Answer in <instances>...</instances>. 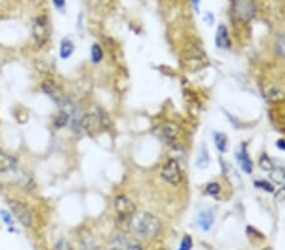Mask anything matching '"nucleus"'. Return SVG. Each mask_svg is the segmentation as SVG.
<instances>
[{
  "label": "nucleus",
  "instance_id": "29",
  "mask_svg": "<svg viewBox=\"0 0 285 250\" xmlns=\"http://www.w3.org/2000/svg\"><path fill=\"white\" fill-rule=\"evenodd\" d=\"M203 20L208 24V26H212L214 23V14L210 13V12H206L203 15Z\"/></svg>",
  "mask_w": 285,
  "mask_h": 250
},
{
  "label": "nucleus",
  "instance_id": "9",
  "mask_svg": "<svg viewBox=\"0 0 285 250\" xmlns=\"http://www.w3.org/2000/svg\"><path fill=\"white\" fill-rule=\"evenodd\" d=\"M42 91L45 92V94L48 96V98L52 99L53 101H55L56 104L59 105V106H61V105L63 104V101L66 100L65 95L63 94V91H61V88L57 86V85L55 84L53 81H45L42 84Z\"/></svg>",
  "mask_w": 285,
  "mask_h": 250
},
{
  "label": "nucleus",
  "instance_id": "23",
  "mask_svg": "<svg viewBox=\"0 0 285 250\" xmlns=\"http://www.w3.org/2000/svg\"><path fill=\"white\" fill-rule=\"evenodd\" d=\"M255 186L257 189H261L266 192H270V193L275 192V186H274V183H271V182L257 179V181H255Z\"/></svg>",
  "mask_w": 285,
  "mask_h": 250
},
{
  "label": "nucleus",
  "instance_id": "32",
  "mask_svg": "<svg viewBox=\"0 0 285 250\" xmlns=\"http://www.w3.org/2000/svg\"><path fill=\"white\" fill-rule=\"evenodd\" d=\"M199 3H200V0H191V4H193L194 9L197 10V12L198 9H199Z\"/></svg>",
  "mask_w": 285,
  "mask_h": 250
},
{
  "label": "nucleus",
  "instance_id": "6",
  "mask_svg": "<svg viewBox=\"0 0 285 250\" xmlns=\"http://www.w3.org/2000/svg\"><path fill=\"white\" fill-rule=\"evenodd\" d=\"M9 206L14 218L19 221L24 227H31L33 224V216L26 204L16 200H9Z\"/></svg>",
  "mask_w": 285,
  "mask_h": 250
},
{
  "label": "nucleus",
  "instance_id": "22",
  "mask_svg": "<svg viewBox=\"0 0 285 250\" xmlns=\"http://www.w3.org/2000/svg\"><path fill=\"white\" fill-rule=\"evenodd\" d=\"M222 191L221 189V185L218 182H209L208 185L206 186V193L209 196H218Z\"/></svg>",
  "mask_w": 285,
  "mask_h": 250
},
{
  "label": "nucleus",
  "instance_id": "21",
  "mask_svg": "<svg viewBox=\"0 0 285 250\" xmlns=\"http://www.w3.org/2000/svg\"><path fill=\"white\" fill-rule=\"evenodd\" d=\"M259 167L262 171H265V172H271L272 169L275 168L274 163H272V161L266 153H262L261 157L259 158Z\"/></svg>",
  "mask_w": 285,
  "mask_h": 250
},
{
  "label": "nucleus",
  "instance_id": "5",
  "mask_svg": "<svg viewBox=\"0 0 285 250\" xmlns=\"http://www.w3.org/2000/svg\"><path fill=\"white\" fill-rule=\"evenodd\" d=\"M160 176L161 178L171 186L180 185L181 181H183V173H181L180 164L174 158H170L165 163L162 169H161Z\"/></svg>",
  "mask_w": 285,
  "mask_h": 250
},
{
  "label": "nucleus",
  "instance_id": "8",
  "mask_svg": "<svg viewBox=\"0 0 285 250\" xmlns=\"http://www.w3.org/2000/svg\"><path fill=\"white\" fill-rule=\"evenodd\" d=\"M114 208L121 218H131L136 212L135 202L126 195H118L114 198Z\"/></svg>",
  "mask_w": 285,
  "mask_h": 250
},
{
  "label": "nucleus",
  "instance_id": "16",
  "mask_svg": "<svg viewBox=\"0 0 285 250\" xmlns=\"http://www.w3.org/2000/svg\"><path fill=\"white\" fill-rule=\"evenodd\" d=\"M209 152H208V148L206 147V144H203V147L200 148V152L197 157V167L200 169H204L209 166Z\"/></svg>",
  "mask_w": 285,
  "mask_h": 250
},
{
  "label": "nucleus",
  "instance_id": "2",
  "mask_svg": "<svg viewBox=\"0 0 285 250\" xmlns=\"http://www.w3.org/2000/svg\"><path fill=\"white\" fill-rule=\"evenodd\" d=\"M231 14L236 22L246 24L257 14L256 0H231Z\"/></svg>",
  "mask_w": 285,
  "mask_h": 250
},
{
  "label": "nucleus",
  "instance_id": "10",
  "mask_svg": "<svg viewBox=\"0 0 285 250\" xmlns=\"http://www.w3.org/2000/svg\"><path fill=\"white\" fill-rule=\"evenodd\" d=\"M236 158L239 167H241V169H242L243 172L247 173V175L253 173V161H251V158H250L249 150H247V146H246V143L241 144L239 149L237 150L236 153Z\"/></svg>",
  "mask_w": 285,
  "mask_h": 250
},
{
  "label": "nucleus",
  "instance_id": "12",
  "mask_svg": "<svg viewBox=\"0 0 285 250\" xmlns=\"http://www.w3.org/2000/svg\"><path fill=\"white\" fill-rule=\"evenodd\" d=\"M16 167V159L9 153L0 150V173L14 172Z\"/></svg>",
  "mask_w": 285,
  "mask_h": 250
},
{
  "label": "nucleus",
  "instance_id": "14",
  "mask_svg": "<svg viewBox=\"0 0 285 250\" xmlns=\"http://www.w3.org/2000/svg\"><path fill=\"white\" fill-rule=\"evenodd\" d=\"M115 247L121 248L122 250H143L141 244L136 240H128L125 236H118L114 241Z\"/></svg>",
  "mask_w": 285,
  "mask_h": 250
},
{
  "label": "nucleus",
  "instance_id": "34",
  "mask_svg": "<svg viewBox=\"0 0 285 250\" xmlns=\"http://www.w3.org/2000/svg\"><path fill=\"white\" fill-rule=\"evenodd\" d=\"M179 250H180V249H179Z\"/></svg>",
  "mask_w": 285,
  "mask_h": 250
},
{
  "label": "nucleus",
  "instance_id": "18",
  "mask_svg": "<svg viewBox=\"0 0 285 250\" xmlns=\"http://www.w3.org/2000/svg\"><path fill=\"white\" fill-rule=\"evenodd\" d=\"M270 179L272 183L275 185H284L285 183V167H279V168H274L270 172Z\"/></svg>",
  "mask_w": 285,
  "mask_h": 250
},
{
  "label": "nucleus",
  "instance_id": "3",
  "mask_svg": "<svg viewBox=\"0 0 285 250\" xmlns=\"http://www.w3.org/2000/svg\"><path fill=\"white\" fill-rule=\"evenodd\" d=\"M107 127H109L108 117L102 114V111L85 114L80 120V128L89 135H96Z\"/></svg>",
  "mask_w": 285,
  "mask_h": 250
},
{
  "label": "nucleus",
  "instance_id": "20",
  "mask_svg": "<svg viewBox=\"0 0 285 250\" xmlns=\"http://www.w3.org/2000/svg\"><path fill=\"white\" fill-rule=\"evenodd\" d=\"M70 121V117L69 114L66 113V111L61 110L59 114H56V117L53 118V125L56 128H63L65 125H67Z\"/></svg>",
  "mask_w": 285,
  "mask_h": 250
},
{
  "label": "nucleus",
  "instance_id": "27",
  "mask_svg": "<svg viewBox=\"0 0 285 250\" xmlns=\"http://www.w3.org/2000/svg\"><path fill=\"white\" fill-rule=\"evenodd\" d=\"M191 247H193V240H191V237H190L189 235H185L180 243V250H190Z\"/></svg>",
  "mask_w": 285,
  "mask_h": 250
},
{
  "label": "nucleus",
  "instance_id": "13",
  "mask_svg": "<svg viewBox=\"0 0 285 250\" xmlns=\"http://www.w3.org/2000/svg\"><path fill=\"white\" fill-rule=\"evenodd\" d=\"M197 222L199 225V227L203 231L210 230L212 225L214 224V214L212 210H203L198 215Z\"/></svg>",
  "mask_w": 285,
  "mask_h": 250
},
{
  "label": "nucleus",
  "instance_id": "31",
  "mask_svg": "<svg viewBox=\"0 0 285 250\" xmlns=\"http://www.w3.org/2000/svg\"><path fill=\"white\" fill-rule=\"evenodd\" d=\"M276 147H278L279 149H282L283 152H285V140L279 139L278 142H276Z\"/></svg>",
  "mask_w": 285,
  "mask_h": 250
},
{
  "label": "nucleus",
  "instance_id": "25",
  "mask_svg": "<svg viewBox=\"0 0 285 250\" xmlns=\"http://www.w3.org/2000/svg\"><path fill=\"white\" fill-rule=\"evenodd\" d=\"M0 216H1L3 221L8 225V226H13L14 225L13 216L10 215L9 211H7V210H0Z\"/></svg>",
  "mask_w": 285,
  "mask_h": 250
},
{
  "label": "nucleus",
  "instance_id": "28",
  "mask_svg": "<svg viewBox=\"0 0 285 250\" xmlns=\"http://www.w3.org/2000/svg\"><path fill=\"white\" fill-rule=\"evenodd\" d=\"M53 250H72V248L70 247V244L65 240V239H61V240L57 241V244L55 245Z\"/></svg>",
  "mask_w": 285,
  "mask_h": 250
},
{
  "label": "nucleus",
  "instance_id": "30",
  "mask_svg": "<svg viewBox=\"0 0 285 250\" xmlns=\"http://www.w3.org/2000/svg\"><path fill=\"white\" fill-rule=\"evenodd\" d=\"M52 4L57 10H63L66 7V0H52Z\"/></svg>",
  "mask_w": 285,
  "mask_h": 250
},
{
  "label": "nucleus",
  "instance_id": "1",
  "mask_svg": "<svg viewBox=\"0 0 285 250\" xmlns=\"http://www.w3.org/2000/svg\"><path fill=\"white\" fill-rule=\"evenodd\" d=\"M162 224L156 215L147 211H136L129 218V230L142 240H152L160 234Z\"/></svg>",
  "mask_w": 285,
  "mask_h": 250
},
{
  "label": "nucleus",
  "instance_id": "19",
  "mask_svg": "<svg viewBox=\"0 0 285 250\" xmlns=\"http://www.w3.org/2000/svg\"><path fill=\"white\" fill-rule=\"evenodd\" d=\"M103 56H104V53H103L102 47L98 43H94L90 48V59H92L93 63L98 65L99 62L103 59Z\"/></svg>",
  "mask_w": 285,
  "mask_h": 250
},
{
  "label": "nucleus",
  "instance_id": "11",
  "mask_svg": "<svg viewBox=\"0 0 285 250\" xmlns=\"http://www.w3.org/2000/svg\"><path fill=\"white\" fill-rule=\"evenodd\" d=\"M216 45L221 49H230L232 47L230 32L224 24H220L216 32Z\"/></svg>",
  "mask_w": 285,
  "mask_h": 250
},
{
  "label": "nucleus",
  "instance_id": "7",
  "mask_svg": "<svg viewBox=\"0 0 285 250\" xmlns=\"http://www.w3.org/2000/svg\"><path fill=\"white\" fill-rule=\"evenodd\" d=\"M180 133L181 130L179 125H176L173 121H164L158 129V134L161 136V139L166 142L167 144H170V146L176 144V140L179 139Z\"/></svg>",
  "mask_w": 285,
  "mask_h": 250
},
{
  "label": "nucleus",
  "instance_id": "17",
  "mask_svg": "<svg viewBox=\"0 0 285 250\" xmlns=\"http://www.w3.org/2000/svg\"><path fill=\"white\" fill-rule=\"evenodd\" d=\"M213 140L214 144H216V148L220 150L221 153H226L228 149V139H227L226 134L223 133H216L213 134Z\"/></svg>",
  "mask_w": 285,
  "mask_h": 250
},
{
  "label": "nucleus",
  "instance_id": "26",
  "mask_svg": "<svg viewBox=\"0 0 285 250\" xmlns=\"http://www.w3.org/2000/svg\"><path fill=\"white\" fill-rule=\"evenodd\" d=\"M34 66H36V68L40 72H46L47 74L49 71V63L46 61H43V59H37L34 62Z\"/></svg>",
  "mask_w": 285,
  "mask_h": 250
},
{
  "label": "nucleus",
  "instance_id": "24",
  "mask_svg": "<svg viewBox=\"0 0 285 250\" xmlns=\"http://www.w3.org/2000/svg\"><path fill=\"white\" fill-rule=\"evenodd\" d=\"M275 48H276V53L285 59V33L280 34L279 38L276 39Z\"/></svg>",
  "mask_w": 285,
  "mask_h": 250
},
{
  "label": "nucleus",
  "instance_id": "33",
  "mask_svg": "<svg viewBox=\"0 0 285 250\" xmlns=\"http://www.w3.org/2000/svg\"><path fill=\"white\" fill-rule=\"evenodd\" d=\"M111 250H122V249H121V248H118V247H115V245H114V247L111 248Z\"/></svg>",
  "mask_w": 285,
  "mask_h": 250
},
{
  "label": "nucleus",
  "instance_id": "15",
  "mask_svg": "<svg viewBox=\"0 0 285 250\" xmlns=\"http://www.w3.org/2000/svg\"><path fill=\"white\" fill-rule=\"evenodd\" d=\"M74 51H75V45L69 38H63L60 42V57L63 59H67L69 57H71Z\"/></svg>",
  "mask_w": 285,
  "mask_h": 250
},
{
  "label": "nucleus",
  "instance_id": "4",
  "mask_svg": "<svg viewBox=\"0 0 285 250\" xmlns=\"http://www.w3.org/2000/svg\"><path fill=\"white\" fill-rule=\"evenodd\" d=\"M32 34L34 42L40 47H43L48 42L49 37H51V27H49V22L47 19V16H37L34 22H33Z\"/></svg>",
  "mask_w": 285,
  "mask_h": 250
}]
</instances>
